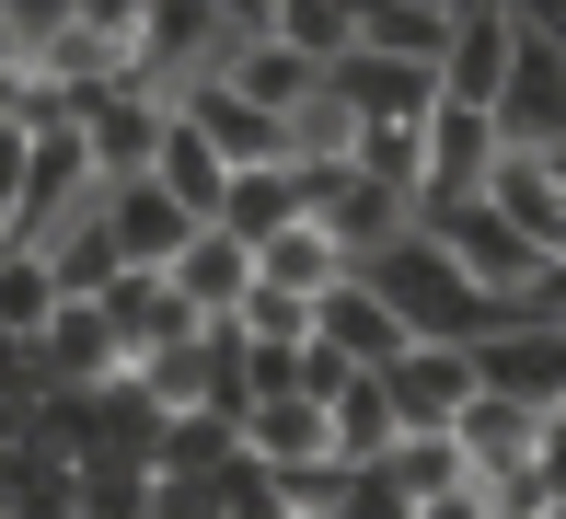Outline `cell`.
<instances>
[{
  "label": "cell",
  "instance_id": "obj_1",
  "mask_svg": "<svg viewBox=\"0 0 566 519\" xmlns=\"http://www.w3.org/2000/svg\"><path fill=\"white\" fill-rule=\"evenodd\" d=\"M358 277H370V289L405 311V335H417V347H485V335L509 324V300H485L474 277H462V254H451V243H440L428 220L405 231L394 254H370Z\"/></svg>",
  "mask_w": 566,
  "mask_h": 519
},
{
  "label": "cell",
  "instance_id": "obj_2",
  "mask_svg": "<svg viewBox=\"0 0 566 519\" xmlns=\"http://www.w3.org/2000/svg\"><path fill=\"white\" fill-rule=\"evenodd\" d=\"M163 139H174V93L163 82H116V93L82 104V150H93L105 186H139V173L163 162Z\"/></svg>",
  "mask_w": 566,
  "mask_h": 519
},
{
  "label": "cell",
  "instance_id": "obj_3",
  "mask_svg": "<svg viewBox=\"0 0 566 519\" xmlns=\"http://www.w3.org/2000/svg\"><path fill=\"white\" fill-rule=\"evenodd\" d=\"M417 220L440 231V243L462 254V277H474L485 300H509V311H521V300H532V289H544V277H555V266H544V254H532L521 231H509L497 208H485V197H474V208H417Z\"/></svg>",
  "mask_w": 566,
  "mask_h": 519
},
{
  "label": "cell",
  "instance_id": "obj_4",
  "mask_svg": "<svg viewBox=\"0 0 566 519\" xmlns=\"http://www.w3.org/2000/svg\"><path fill=\"white\" fill-rule=\"evenodd\" d=\"M381 393H394L405 438H451V427H462V404L485 393V370H474V347H405L394 370H381Z\"/></svg>",
  "mask_w": 566,
  "mask_h": 519
},
{
  "label": "cell",
  "instance_id": "obj_5",
  "mask_svg": "<svg viewBox=\"0 0 566 519\" xmlns=\"http://www.w3.org/2000/svg\"><path fill=\"white\" fill-rule=\"evenodd\" d=\"M474 370H485V393H509L532 415H566V324H497L474 347Z\"/></svg>",
  "mask_w": 566,
  "mask_h": 519
},
{
  "label": "cell",
  "instance_id": "obj_6",
  "mask_svg": "<svg viewBox=\"0 0 566 519\" xmlns=\"http://www.w3.org/2000/svg\"><path fill=\"white\" fill-rule=\"evenodd\" d=\"M509 70H521V23H509V0H462V35H451L440 104H474V116H497Z\"/></svg>",
  "mask_w": 566,
  "mask_h": 519
},
{
  "label": "cell",
  "instance_id": "obj_7",
  "mask_svg": "<svg viewBox=\"0 0 566 519\" xmlns=\"http://www.w3.org/2000/svg\"><path fill=\"white\" fill-rule=\"evenodd\" d=\"M313 347H324V358H347V370H394L417 335H405V311L381 300L370 277H347V289H324V300H313Z\"/></svg>",
  "mask_w": 566,
  "mask_h": 519
},
{
  "label": "cell",
  "instance_id": "obj_8",
  "mask_svg": "<svg viewBox=\"0 0 566 519\" xmlns=\"http://www.w3.org/2000/svg\"><path fill=\"white\" fill-rule=\"evenodd\" d=\"M105 243H116V266H127V277H174V254L197 243V220L139 173V186H105Z\"/></svg>",
  "mask_w": 566,
  "mask_h": 519
},
{
  "label": "cell",
  "instance_id": "obj_9",
  "mask_svg": "<svg viewBox=\"0 0 566 519\" xmlns=\"http://www.w3.org/2000/svg\"><path fill=\"white\" fill-rule=\"evenodd\" d=\"M462 35V0H358V59H394V70H451Z\"/></svg>",
  "mask_w": 566,
  "mask_h": 519
},
{
  "label": "cell",
  "instance_id": "obj_10",
  "mask_svg": "<svg viewBox=\"0 0 566 519\" xmlns=\"http://www.w3.org/2000/svg\"><path fill=\"white\" fill-rule=\"evenodd\" d=\"M485 186H497V116L440 104V116H428V197L417 208H474Z\"/></svg>",
  "mask_w": 566,
  "mask_h": 519
},
{
  "label": "cell",
  "instance_id": "obj_11",
  "mask_svg": "<svg viewBox=\"0 0 566 519\" xmlns=\"http://www.w3.org/2000/svg\"><path fill=\"white\" fill-rule=\"evenodd\" d=\"M485 208H497V220L521 231L544 266H566V173L544 162V150H497V186H485Z\"/></svg>",
  "mask_w": 566,
  "mask_h": 519
},
{
  "label": "cell",
  "instance_id": "obj_12",
  "mask_svg": "<svg viewBox=\"0 0 566 519\" xmlns=\"http://www.w3.org/2000/svg\"><path fill=\"white\" fill-rule=\"evenodd\" d=\"M35 370L59 381V393H105V381H127V347H116L105 300H59V324L35 335Z\"/></svg>",
  "mask_w": 566,
  "mask_h": 519
},
{
  "label": "cell",
  "instance_id": "obj_13",
  "mask_svg": "<svg viewBox=\"0 0 566 519\" xmlns=\"http://www.w3.org/2000/svg\"><path fill=\"white\" fill-rule=\"evenodd\" d=\"M497 150H566V46H521L497 93Z\"/></svg>",
  "mask_w": 566,
  "mask_h": 519
},
{
  "label": "cell",
  "instance_id": "obj_14",
  "mask_svg": "<svg viewBox=\"0 0 566 519\" xmlns=\"http://www.w3.org/2000/svg\"><path fill=\"white\" fill-rule=\"evenodd\" d=\"M105 324H116V347H127V370H150V358H174V347H197V311L174 300V277H116L105 289Z\"/></svg>",
  "mask_w": 566,
  "mask_h": 519
},
{
  "label": "cell",
  "instance_id": "obj_15",
  "mask_svg": "<svg viewBox=\"0 0 566 519\" xmlns=\"http://www.w3.org/2000/svg\"><path fill=\"white\" fill-rule=\"evenodd\" d=\"M301 220H313V208H301V173L277 162V173H231V197H220V220H209V231H231L243 254H266L277 231H301Z\"/></svg>",
  "mask_w": 566,
  "mask_h": 519
},
{
  "label": "cell",
  "instance_id": "obj_16",
  "mask_svg": "<svg viewBox=\"0 0 566 519\" xmlns=\"http://www.w3.org/2000/svg\"><path fill=\"white\" fill-rule=\"evenodd\" d=\"M220 82L243 93V104H266V116H301V104H324V70L301 59V46H277V23H266V35H254L231 70H220Z\"/></svg>",
  "mask_w": 566,
  "mask_h": 519
},
{
  "label": "cell",
  "instance_id": "obj_17",
  "mask_svg": "<svg viewBox=\"0 0 566 519\" xmlns=\"http://www.w3.org/2000/svg\"><path fill=\"white\" fill-rule=\"evenodd\" d=\"M243 451L266 462V474H301V462H336V438H324V404L313 393H277L243 415Z\"/></svg>",
  "mask_w": 566,
  "mask_h": 519
},
{
  "label": "cell",
  "instance_id": "obj_18",
  "mask_svg": "<svg viewBox=\"0 0 566 519\" xmlns=\"http://www.w3.org/2000/svg\"><path fill=\"white\" fill-rule=\"evenodd\" d=\"M451 438H462V462H474V485H485V474H521V462H532L544 415H532V404H509V393H474Z\"/></svg>",
  "mask_w": 566,
  "mask_h": 519
},
{
  "label": "cell",
  "instance_id": "obj_19",
  "mask_svg": "<svg viewBox=\"0 0 566 519\" xmlns=\"http://www.w3.org/2000/svg\"><path fill=\"white\" fill-rule=\"evenodd\" d=\"M324 438H336V462H394V438H405V415H394V393H381V370H358L336 404H324Z\"/></svg>",
  "mask_w": 566,
  "mask_h": 519
},
{
  "label": "cell",
  "instance_id": "obj_20",
  "mask_svg": "<svg viewBox=\"0 0 566 519\" xmlns=\"http://www.w3.org/2000/svg\"><path fill=\"white\" fill-rule=\"evenodd\" d=\"M324 93H336L358 127H370V116H440V82H428V70H394V59H347Z\"/></svg>",
  "mask_w": 566,
  "mask_h": 519
},
{
  "label": "cell",
  "instance_id": "obj_21",
  "mask_svg": "<svg viewBox=\"0 0 566 519\" xmlns=\"http://www.w3.org/2000/svg\"><path fill=\"white\" fill-rule=\"evenodd\" d=\"M231 462H243V415H231V404H197V415L163 427L150 474H197V485H209V474H231Z\"/></svg>",
  "mask_w": 566,
  "mask_h": 519
},
{
  "label": "cell",
  "instance_id": "obj_22",
  "mask_svg": "<svg viewBox=\"0 0 566 519\" xmlns=\"http://www.w3.org/2000/svg\"><path fill=\"white\" fill-rule=\"evenodd\" d=\"M358 173H370L381 197L417 208L428 197V116H370V127H358Z\"/></svg>",
  "mask_w": 566,
  "mask_h": 519
},
{
  "label": "cell",
  "instance_id": "obj_23",
  "mask_svg": "<svg viewBox=\"0 0 566 519\" xmlns=\"http://www.w3.org/2000/svg\"><path fill=\"white\" fill-rule=\"evenodd\" d=\"M370 474H394V485H405V508L474 497V462H462V438H394V462H370Z\"/></svg>",
  "mask_w": 566,
  "mask_h": 519
},
{
  "label": "cell",
  "instance_id": "obj_24",
  "mask_svg": "<svg viewBox=\"0 0 566 519\" xmlns=\"http://www.w3.org/2000/svg\"><path fill=\"white\" fill-rule=\"evenodd\" d=\"M277 46H301V59L336 82L358 59V0H277Z\"/></svg>",
  "mask_w": 566,
  "mask_h": 519
},
{
  "label": "cell",
  "instance_id": "obj_25",
  "mask_svg": "<svg viewBox=\"0 0 566 519\" xmlns=\"http://www.w3.org/2000/svg\"><path fill=\"white\" fill-rule=\"evenodd\" d=\"M150 508H163V474L139 451H93L82 462V519H150Z\"/></svg>",
  "mask_w": 566,
  "mask_h": 519
},
{
  "label": "cell",
  "instance_id": "obj_26",
  "mask_svg": "<svg viewBox=\"0 0 566 519\" xmlns=\"http://www.w3.org/2000/svg\"><path fill=\"white\" fill-rule=\"evenodd\" d=\"M46 324H59V266H46L35 243H12V254H0V335H23V347H35Z\"/></svg>",
  "mask_w": 566,
  "mask_h": 519
},
{
  "label": "cell",
  "instance_id": "obj_27",
  "mask_svg": "<svg viewBox=\"0 0 566 519\" xmlns=\"http://www.w3.org/2000/svg\"><path fill=\"white\" fill-rule=\"evenodd\" d=\"M23 438H35V451H59V462L116 451V438H105V393H59V381L35 393V427H23Z\"/></svg>",
  "mask_w": 566,
  "mask_h": 519
},
{
  "label": "cell",
  "instance_id": "obj_28",
  "mask_svg": "<svg viewBox=\"0 0 566 519\" xmlns=\"http://www.w3.org/2000/svg\"><path fill=\"white\" fill-rule=\"evenodd\" d=\"M46 266H59V300H105L116 277H127L116 243H105V208H93V220H70L59 243H46Z\"/></svg>",
  "mask_w": 566,
  "mask_h": 519
},
{
  "label": "cell",
  "instance_id": "obj_29",
  "mask_svg": "<svg viewBox=\"0 0 566 519\" xmlns=\"http://www.w3.org/2000/svg\"><path fill=\"white\" fill-rule=\"evenodd\" d=\"M290 162H301V173H324V162H358V116H347L336 93L290 116Z\"/></svg>",
  "mask_w": 566,
  "mask_h": 519
},
{
  "label": "cell",
  "instance_id": "obj_30",
  "mask_svg": "<svg viewBox=\"0 0 566 519\" xmlns=\"http://www.w3.org/2000/svg\"><path fill=\"white\" fill-rule=\"evenodd\" d=\"M231 324H243L254 347H313V300H277V289H254Z\"/></svg>",
  "mask_w": 566,
  "mask_h": 519
},
{
  "label": "cell",
  "instance_id": "obj_31",
  "mask_svg": "<svg viewBox=\"0 0 566 519\" xmlns=\"http://www.w3.org/2000/svg\"><path fill=\"white\" fill-rule=\"evenodd\" d=\"M347 519H417V508H405L394 474H358V485H347Z\"/></svg>",
  "mask_w": 566,
  "mask_h": 519
},
{
  "label": "cell",
  "instance_id": "obj_32",
  "mask_svg": "<svg viewBox=\"0 0 566 519\" xmlns=\"http://www.w3.org/2000/svg\"><path fill=\"white\" fill-rule=\"evenodd\" d=\"M532 485L566 508V415H544V438H532Z\"/></svg>",
  "mask_w": 566,
  "mask_h": 519
},
{
  "label": "cell",
  "instance_id": "obj_33",
  "mask_svg": "<svg viewBox=\"0 0 566 519\" xmlns=\"http://www.w3.org/2000/svg\"><path fill=\"white\" fill-rule=\"evenodd\" d=\"M23 173H35V139L0 116V208H23Z\"/></svg>",
  "mask_w": 566,
  "mask_h": 519
},
{
  "label": "cell",
  "instance_id": "obj_34",
  "mask_svg": "<svg viewBox=\"0 0 566 519\" xmlns=\"http://www.w3.org/2000/svg\"><path fill=\"white\" fill-rule=\"evenodd\" d=\"M417 519H485V497H440V508H417Z\"/></svg>",
  "mask_w": 566,
  "mask_h": 519
},
{
  "label": "cell",
  "instance_id": "obj_35",
  "mask_svg": "<svg viewBox=\"0 0 566 519\" xmlns=\"http://www.w3.org/2000/svg\"><path fill=\"white\" fill-rule=\"evenodd\" d=\"M0 254H12V208H0Z\"/></svg>",
  "mask_w": 566,
  "mask_h": 519
}]
</instances>
